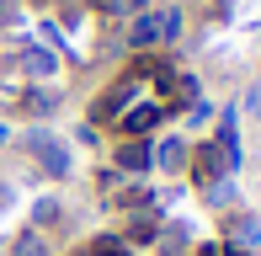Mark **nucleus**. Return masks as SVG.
I'll list each match as a JSON object with an SVG mask.
<instances>
[{
  "mask_svg": "<svg viewBox=\"0 0 261 256\" xmlns=\"http://www.w3.org/2000/svg\"><path fill=\"white\" fill-rule=\"evenodd\" d=\"M165 118H171V107L155 101V96H144V101H134L123 118H112V128H117V139H149Z\"/></svg>",
  "mask_w": 261,
  "mask_h": 256,
  "instance_id": "4",
  "label": "nucleus"
},
{
  "mask_svg": "<svg viewBox=\"0 0 261 256\" xmlns=\"http://www.w3.org/2000/svg\"><path fill=\"white\" fill-rule=\"evenodd\" d=\"M112 171H123V176H144V171H155V144H149V139H117Z\"/></svg>",
  "mask_w": 261,
  "mask_h": 256,
  "instance_id": "6",
  "label": "nucleus"
},
{
  "mask_svg": "<svg viewBox=\"0 0 261 256\" xmlns=\"http://www.w3.org/2000/svg\"><path fill=\"white\" fill-rule=\"evenodd\" d=\"M16 144L27 149V155H38V171H43V176H54V182H64L69 171H75V155H69V144H64L59 134H48L43 123H38V128H27Z\"/></svg>",
  "mask_w": 261,
  "mask_h": 256,
  "instance_id": "2",
  "label": "nucleus"
},
{
  "mask_svg": "<svg viewBox=\"0 0 261 256\" xmlns=\"http://www.w3.org/2000/svg\"><path fill=\"white\" fill-rule=\"evenodd\" d=\"M11 256H48V240H43V229H21V235L11 240Z\"/></svg>",
  "mask_w": 261,
  "mask_h": 256,
  "instance_id": "15",
  "label": "nucleus"
},
{
  "mask_svg": "<svg viewBox=\"0 0 261 256\" xmlns=\"http://www.w3.org/2000/svg\"><path fill=\"white\" fill-rule=\"evenodd\" d=\"M64 224V203L59 197H38L32 203V229H59Z\"/></svg>",
  "mask_w": 261,
  "mask_h": 256,
  "instance_id": "13",
  "label": "nucleus"
},
{
  "mask_svg": "<svg viewBox=\"0 0 261 256\" xmlns=\"http://www.w3.org/2000/svg\"><path fill=\"white\" fill-rule=\"evenodd\" d=\"M224 246H229V251H251V256H256V246H261V219L245 214V208H234V214L224 219Z\"/></svg>",
  "mask_w": 261,
  "mask_h": 256,
  "instance_id": "8",
  "label": "nucleus"
},
{
  "mask_svg": "<svg viewBox=\"0 0 261 256\" xmlns=\"http://www.w3.org/2000/svg\"><path fill=\"white\" fill-rule=\"evenodd\" d=\"M187 155H192V144H187L181 134H171V139H160V144H155V166L171 171V176H181V171H187Z\"/></svg>",
  "mask_w": 261,
  "mask_h": 256,
  "instance_id": "10",
  "label": "nucleus"
},
{
  "mask_svg": "<svg viewBox=\"0 0 261 256\" xmlns=\"http://www.w3.org/2000/svg\"><path fill=\"white\" fill-rule=\"evenodd\" d=\"M80 256H134V246H128L123 235H96V240H86Z\"/></svg>",
  "mask_w": 261,
  "mask_h": 256,
  "instance_id": "14",
  "label": "nucleus"
},
{
  "mask_svg": "<svg viewBox=\"0 0 261 256\" xmlns=\"http://www.w3.org/2000/svg\"><path fill=\"white\" fill-rule=\"evenodd\" d=\"M11 139H16V134H11V123H0V149H6Z\"/></svg>",
  "mask_w": 261,
  "mask_h": 256,
  "instance_id": "21",
  "label": "nucleus"
},
{
  "mask_svg": "<svg viewBox=\"0 0 261 256\" xmlns=\"http://www.w3.org/2000/svg\"><path fill=\"white\" fill-rule=\"evenodd\" d=\"M181 27H187V16L176 6H165V11H139L134 21H128V48L134 54H149V48H160V43H171V38H181Z\"/></svg>",
  "mask_w": 261,
  "mask_h": 256,
  "instance_id": "1",
  "label": "nucleus"
},
{
  "mask_svg": "<svg viewBox=\"0 0 261 256\" xmlns=\"http://www.w3.org/2000/svg\"><path fill=\"white\" fill-rule=\"evenodd\" d=\"M21 11H27L21 0H0V32H16L21 27Z\"/></svg>",
  "mask_w": 261,
  "mask_h": 256,
  "instance_id": "16",
  "label": "nucleus"
},
{
  "mask_svg": "<svg viewBox=\"0 0 261 256\" xmlns=\"http://www.w3.org/2000/svg\"><path fill=\"white\" fill-rule=\"evenodd\" d=\"M187 171H192L197 187H208V182H219V176H234V166H229V155H224L219 139H203V144L187 155Z\"/></svg>",
  "mask_w": 261,
  "mask_h": 256,
  "instance_id": "5",
  "label": "nucleus"
},
{
  "mask_svg": "<svg viewBox=\"0 0 261 256\" xmlns=\"http://www.w3.org/2000/svg\"><path fill=\"white\" fill-rule=\"evenodd\" d=\"M21 6H54V0H21Z\"/></svg>",
  "mask_w": 261,
  "mask_h": 256,
  "instance_id": "22",
  "label": "nucleus"
},
{
  "mask_svg": "<svg viewBox=\"0 0 261 256\" xmlns=\"http://www.w3.org/2000/svg\"><path fill=\"white\" fill-rule=\"evenodd\" d=\"M16 69L32 80V86H43V80H54V75H59V54H54V48H43V43H27V48H21V59H16Z\"/></svg>",
  "mask_w": 261,
  "mask_h": 256,
  "instance_id": "9",
  "label": "nucleus"
},
{
  "mask_svg": "<svg viewBox=\"0 0 261 256\" xmlns=\"http://www.w3.org/2000/svg\"><path fill=\"white\" fill-rule=\"evenodd\" d=\"M224 256H251V251H229V246H224Z\"/></svg>",
  "mask_w": 261,
  "mask_h": 256,
  "instance_id": "23",
  "label": "nucleus"
},
{
  "mask_svg": "<svg viewBox=\"0 0 261 256\" xmlns=\"http://www.w3.org/2000/svg\"><path fill=\"white\" fill-rule=\"evenodd\" d=\"M21 112H32V118H48V112H59V91H48V86L21 91Z\"/></svg>",
  "mask_w": 261,
  "mask_h": 256,
  "instance_id": "11",
  "label": "nucleus"
},
{
  "mask_svg": "<svg viewBox=\"0 0 261 256\" xmlns=\"http://www.w3.org/2000/svg\"><path fill=\"white\" fill-rule=\"evenodd\" d=\"M203 197H208V208H219V214H234V203H240V192H234V182H229V176L208 182Z\"/></svg>",
  "mask_w": 261,
  "mask_h": 256,
  "instance_id": "12",
  "label": "nucleus"
},
{
  "mask_svg": "<svg viewBox=\"0 0 261 256\" xmlns=\"http://www.w3.org/2000/svg\"><path fill=\"white\" fill-rule=\"evenodd\" d=\"M187 112H192V123H213V101H208V96L187 101Z\"/></svg>",
  "mask_w": 261,
  "mask_h": 256,
  "instance_id": "17",
  "label": "nucleus"
},
{
  "mask_svg": "<svg viewBox=\"0 0 261 256\" xmlns=\"http://www.w3.org/2000/svg\"><path fill=\"white\" fill-rule=\"evenodd\" d=\"M75 144H86V149H96V144H101V128H91V123H80V128H75Z\"/></svg>",
  "mask_w": 261,
  "mask_h": 256,
  "instance_id": "18",
  "label": "nucleus"
},
{
  "mask_svg": "<svg viewBox=\"0 0 261 256\" xmlns=\"http://www.w3.org/2000/svg\"><path fill=\"white\" fill-rule=\"evenodd\" d=\"M192 256H224V240H203V246H192Z\"/></svg>",
  "mask_w": 261,
  "mask_h": 256,
  "instance_id": "19",
  "label": "nucleus"
},
{
  "mask_svg": "<svg viewBox=\"0 0 261 256\" xmlns=\"http://www.w3.org/2000/svg\"><path fill=\"white\" fill-rule=\"evenodd\" d=\"M134 101H144V80H134V75H117L112 86L101 91L96 101H91V128H112V118H123Z\"/></svg>",
  "mask_w": 261,
  "mask_h": 256,
  "instance_id": "3",
  "label": "nucleus"
},
{
  "mask_svg": "<svg viewBox=\"0 0 261 256\" xmlns=\"http://www.w3.org/2000/svg\"><path fill=\"white\" fill-rule=\"evenodd\" d=\"M117 235H123L128 246H155V235H160V203H149V208H128Z\"/></svg>",
  "mask_w": 261,
  "mask_h": 256,
  "instance_id": "7",
  "label": "nucleus"
},
{
  "mask_svg": "<svg viewBox=\"0 0 261 256\" xmlns=\"http://www.w3.org/2000/svg\"><path fill=\"white\" fill-rule=\"evenodd\" d=\"M245 107H251V112H256V118H261V86L251 91V96H245Z\"/></svg>",
  "mask_w": 261,
  "mask_h": 256,
  "instance_id": "20",
  "label": "nucleus"
}]
</instances>
